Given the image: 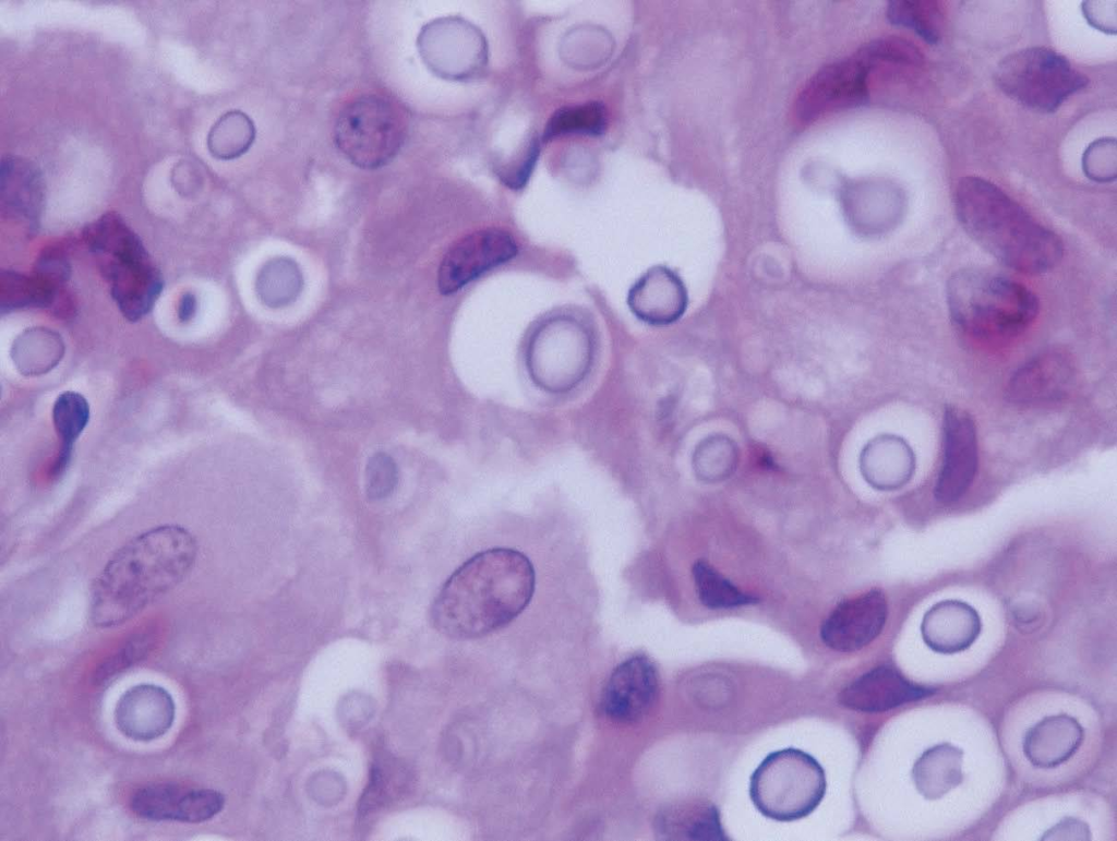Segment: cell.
<instances>
[{"label":"cell","mask_w":1117,"mask_h":841,"mask_svg":"<svg viewBox=\"0 0 1117 841\" xmlns=\"http://www.w3.org/2000/svg\"><path fill=\"white\" fill-rule=\"evenodd\" d=\"M994 81L1008 97L1040 112H1054L1089 83L1065 56L1046 47L1008 55L998 63Z\"/></svg>","instance_id":"ba28073f"},{"label":"cell","mask_w":1117,"mask_h":841,"mask_svg":"<svg viewBox=\"0 0 1117 841\" xmlns=\"http://www.w3.org/2000/svg\"><path fill=\"white\" fill-rule=\"evenodd\" d=\"M1082 725L1068 714L1042 719L1028 730L1023 753L1035 767L1048 769L1071 758L1083 742Z\"/></svg>","instance_id":"44dd1931"},{"label":"cell","mask_w":1117,"mask_h":841,"mask_svg":"<svg viewBox=\"0 0 1117 841\" xmlns=\"http://www.w3.org/2000/svg\"><path fill=\"white\" fill-rule=\"evenodd\" d=\"M657 830L664 839L726 840L717 808L704 801L683 802L663 809Z\"/></svg>","instance_id":"603a6c76"},{"label":"cell","mask_w":1117,"mask_h":841,"mask_svg":"<svg viewBox=\"0 0 1117 841\" xmlns=\"http://www.w3.org/2000/svg\"><path fill=\"white\" fill-rule=\"evenodd\" d=\"M1043 840H1089L1091 832L1088 825L1077 818H1065L1054 825L1043 836Z\"/></svg>","instance_id":"d590c367"},{"label":"cell","mask_w":1117,"mask_h":841,"mask_svg":"<svg viewBox=\"0 0 1117 841\" xmlns=\"http://www.w3.org/2000/svg\"><path fill=\"white\" fill-rule=\"evenodd\" d=\"M1074 367L1066 353L1049 349L1023 363L1010 377L1007 396L1019 405H1042L1059 400L1070 391Z\"/></svg>","instance_id":"e0dca14e"},{"label":"cell","mask_w":1117,"mask_h":841,"mask_svg":"<svg viewBox=\"0 0 1117 841\" xmlns=\"http://www.w3.org/2000/svg\"><path fill=\"white\" fill-rule=\"evenodd\" d=\"M176 720V702L165 687L141 683L125 689L113 709L117 730L134 742L147 743L163 737Z\"/></svg>","instance_id":"9a60e30c"},{"label":"cell","mask_w":1117,"mask_h":841,"mask_svg":"<svg viewBox=\"0 0 1117 841\" xmlns=\"http://www.w3.org/2000/svg\"><path fill=\"white\" fill-rule=\"evenodd\" d=\"M83 239L123 316L130 322L146 316L164 278L140 237L119 214L108 212L85 227Z\"/></svg>","instance_id":"5b68a950"},{"label":"cell","mask_w":1117,"mask_h":841,"mask_svg":"<svg viewBox=\"0 0 1117 841\" xmlns=\"http://www.w3.org/2000/svg\"><path fill=\"white\" fill-rule=\"evenodd\" d=\"M935 689L916 685L891 665L876 666L843 687L839 702L862 712H881L930 696Z\"/></svg>","instance_id":"ac0fdd59"},{"label":"cell","mask_w":1117,"mask_h":841,"mask_svg":"<svg viewBox=\"0 0 1117 841\" xmlns=\"http://www.w3.org/2000/svg\"><path fill=\"white\" fill-rule=\"evenodd\" d=\"M89 417L88 401L76 392L67 391L55 400L52 422L59 440V447L51 467L52 478H59L68 469L74 444L87 426Z\"/></svg>","instance_id":"484cf974"},{"label":"cell","mask_w":1117,"mask_h":841,"mask_svg":"<svg viewBox=\"0 0 1117 841\" xmlns=\"http://www.w3.org/2000/svg\"><path fill=\"white\" fill-rule=\"evenodd\" d=\"M962 757V750L948 743L925 750L912 769L917 791L927 800H937L958 786L963 779Z\"/></svg>","instance_id":"d4e9b609"},{"label":"cell","mask_w":1117,"mask_h":841,"mask_svg":"<svg viewBox=\"0 0 1117 841\" xmlns=\"http://www.w3.org/2000/svg\"><path fill=\"white\" fill-rule=\"evenodd\" d=\"M861 461L864 477L880 490L903 485L915 468V458L908 443L889 434L872 440L864 448Z\"/></svg>","instance_id":"7402d4cb"},{"label":"cell","mask_w":1117,"mask_h":841,"mask_svg":"<svg viewBox=\"0 0 1117 841\" xmlns=\"http://www.w3.org/2000/svg\"><path fill=\"white\" fill-rule=\"evenodd\" d=\"M888 615L884 592L870 589L841 601L820 627V638L830 649L840 652L860 650L882 630Z\"/></svg>","instance_id":"5bb4252c"},{"label":"cell","mask_w":1117,"mask_h":841,"mask_svg":"<svg viewBox=\"0 0 1117 841\" xmlns=\"http://www.w3.org/2000/svg\"><path fill=\"white\" fill-rule=\"evenodd\" d=\"M197 550L193 533L179 525L154 527L129 540L94 582L89 604L94 625L124 623L173 589L192 569Z\"/></svg>","instance_id":"7a4b0ae2"},{"label":"cell","mask_w":1117,"mask_h":841,"mask_svg":"<svg viewBox=\"0 0 1117 841\" xmlns=\"http://www.w3.org/2000/svg\"><path fill=\"white\" fill-rule=\"evenodd\" d=\"M398 483V468L386 453L379 452L370 457L364 471V489L370 501L388 497Z\"/></svg>","instance_id":"1f68e13d"},{"label":"cell","mask_w":1117,"mask_h":841,"mask_svg":"<svg viewBox=\"0 0 1117 841\" xmlns=\"http://www.w3.org/2000/svg\"><path fill=\"white\" fill-rule=\"evenodd\" d=\"M197 301L193 293L182 295L178 305V317L182 323L190 322L196 314Z\"/></svg>","instance_id":"f35d334b"},{"label":"cell","mask_w":1117,"mask_h":841,"mask_svg":"<svg viewBox=\"0 0 1117 841\" xmlns=\"http://www.w3.org/2000/svg\"><path fill=\"white\" fill-rule=\"evenodd\" d=\"M659 694V676L646 656H633L620 663L603 689L601 710L618 724L641 721L653 708Z\"/></svg>","instance_id":"4fadbf2b"},{"label":"cell","mask_w":1117,"mask_h":841,"mask_svg":"<svg viewBox=\"0 0 1117 841\" xmlns=\"http://www.w3.org/2000/svg\"><path fill=\"white\" fill-rule=\"evenodd\" d=\"M407 128L406 113L396 101L383 95L365 94L339 111L334 125V142L352 165L377 169L399 153Z\"/></svg>","instance_id":"52a82bcc"},{"label":"cell","mask_w":1117,"mask_h":841,"mask_svg":"<svg viewBox=\"0 0 1117 841\" xmlns=\"http://www.w3.org/2000/svg\"><path fill=\"white\" fill-rule=\"evenodd\" d=\"M466 22L445 17L431 21L420 31L417 47L424 64L436 75L461 80L471 69L475 46Z\"/></svg>","instance_id":"2e32d148"},{"label":"cell","mask_w":1117,"mask_h":841,"mask_svg":"<svg viewBox=\"0 0 1117 841\" xmlns=\"http://www.w3.org/2000/svg\"><path fill=\"white\" fill-rule=\"evenodd\" d=\"M944 459L935 496L944 504L954 503L971 486L977 471L976 428L965 410L949 406L942 420Z\"/></svg>","instance_id":"7c38bea8"},{"label":"cell","mask_w":1117,"mask_h":841,"mask_svg":"<svg viewBox=\"0 0 1117 841\" xmlns=\"http://www.w3.org/2000/svg\"><path fill=\"white\" fill-rule=\"evenodd\" d=\"M826 774L809 754L784 748L770 753L750 777L749 795L756 808L777 821L812 814L826 793Z\"/></svg>","instance_id":"8992f818"},{"label":"cell","mask_w":1117,"mask_h":841,"mask_svg":"<svg viewBox=\"0 0 1117 841\" xmlns=\"http://www.w3.org/2000/svg\"><path fill=\"white\" fill-rule=\"evenodd\" d=\"M954 208L965 232L1014 271L1046 273L1062 257L1058 236L988 180L975 176L963 178L956 189Z\"/></svg>","instance_id":"3957f363"},{"label":"cell","mask_w":1117,"mask_h":841,"mask_svg":"<svg viewBox=\"0 0 1117 841\" xmlns=\"http://www.w3.org/2000/svg\"><path fill=\"white\" fill-rule=\"evenodd\" d=\"M608 124V109L601 101L590 100L563 106L548 119L541 141L547 143L569 135L597 137L605 133Z\"/></svg>","instance_id":"4316f807"},{"label":"cell","mask_w":1117,"mask_h":841,"mask_svg":"<svg viewBox=\"0 0 1117 841\" xmlns=\"http://www.w3.org/2000/svg\"><path fill=\"white\" fill-rule=\"evenodd\" d=\"M539 141L537 139L530 140L525 153L518 156L517 161L511 165L507 170L499 172L505 185L514 190L525 187L539 156Z\"/></svg>","instance_id":"e575fe53"},{"label":"cell","mask_w":1117,"mask_h":841,"mask_svg":"<svg viewBox=\"0 0 1117 841\" xmlns=\"http://www.w3.org/2000/svg\"><path fill=\"white\" fill-rule=\"evenodd\" d=\"M63 286L33 273L25 276L15 272H2L0 283L1 311L39 307H60Z\"/></svg>","instance_id":"83f0119b"},{"label":"cell","mask_w":1117,"mask_h":841,"mask_svg":"<svg viewBox=\"0 0 1117 841\" xmlns=\"http://www.w3.org/2000/svg\"><path fill=\"white\" fill-rule=\"evenodd\" d=\"M887 17L893 25L913 29L930 45L940 38L942 13L938 1H889Z\"/></svg>","instance_id":"4dcf8cb0"},{"label":"cell","mask_w":1117,"mask_h":841,"mask_svg":"<svg viewBox=\"0 0 1117 841\" xmlns=\"http://www.w3.org/2000/svg\"><path fill=\"white\" fill-rule=\"evenodd\" d=\"M130 806L142 819L200 824L211 820L223 810L225 796L209 788L160 782L137 789L131 797Z\"/></svg>","instance_id":"8fae6325"},{"label":"cell","mask_w":1117,"mask_h":841,"mask_svg":"<svg viewBox=\"0 0 1117 841\" xmlns=\"http://www.w3.org/2000/svg\"><path fill=\"white\" fill-rule=\"evenodd\" d=\"M2 203L9 213L34 224L43 205V181L39 170L19 157L3 158L1 166Z\"/></svg>","instance_id":"cb8c5ba5"},{"label":"cell","mask_w":1117,"mask_h":841,"mask_svg":"<svg viewBox=\"0 0 1117 841\" xmlns=\"http://www.w3.org/2000/svg\"><path fill=\"white\" fill-rule=\"evenodd\" d=\"M1113 3L1114 1L1110 4L1106 1H1084L1083 12L1090 24L1095 26L1097 29L1115 34L1116 13L1109 14V7Z\"/></svg>","instance_id":"8d00e7d4"},{"label":"cell","mask_w":1117,"mask_h":841,"mask_svg":"<svg viewBox=\"0 0 1117 841\" xmlns=\"http://www.w3.org/2000/svg\"><path fill=\"white\" fill-rule=\"evenodd\" d=\"M632 312L650 325H668L680 320L688 304L682 278L671 268L657 265L648 269L630 288L627 298Z\"/></svg>","instance_id":"d6986e66"},{"label":"cell","mask_w":1117,"mask_h":841,"mask_svg":"<svg viewBox=\"0 0 1117 841\" xmlns=\"http://www.w3.org/2000/svg\"><path fill=\"white\" fill-rule=\"evenodd\" d=\"M514 237L499 228L476 230L457 240L443 256L437 272L442 295H452L516 256Z\"/></svg>","instance_id":"30bf717a"},{"label":"cell","mask_w":1117,"mask_h":841,"mask_svg":"<svg viewBox=\"0 0 1117 841\" xmlns=\"http://www.w3.org/2000/svg\"><path fill=\"white\" fill-rule=\"evenodd\" d=\"M1116 140L1104 137L1094 141L1085 149L1082 167L1088 178L1107 182L1116 178Z\"/></svg>","instance_id":"d6a6232c"},{"label":"cell","mask_w":1117,"mask_h":841,"mask_svg":"<svg viewBox=\"0 0 1117 841\" xmlns=\"http://www.w3.org/2000/svg\"><path fill=\"white\" fill-rule=\"evenodd\" d=\"M1012 614L1020 630L1032 632L1041 622L1040 611L1031 605L1017 606Z\"/></svg>","instance_id":"74e56055"},{"label":"cell","mask_w":1117,"mask_h":841,"mask_svg":"<svg viewBox=\"0 0 1117 841\" xmlns=\"http://www.w3.org/2000/svg\"><path fill=\"white\" fill-rule=\"evenodd\" d=\"M151 640L146 635L139 634L131 637L125 645L97 672V681L100 683L112 680L129 666L139 662L145 657Z\"/></svg>","instance_id":"836d02e7"},{"label":"cell","mask_w":1117,"mask_h":841,"mask_svg":"<svg viewBox=\"0 0 1117 841\" xmlns=\"http://www.w3.org/2000/svg\"><path fill=\"white\" fill-rule=\"evenodd\" d=\"M869 69L854 57L822 67L801 91L796 116L804 122L824 115L865 105L869 98Z\"/></svg>","instance_id":"9c48e42d"},{"label":"cell","mask_w":1117,"mask_h":841,"mask_svg":"<svg viewBox=\"0 0 1117 841\" xmlns=\"http://www.w3.org/2000/svg\"><path fill=\"white\" fill-rule=\"evenodd\" d=\"M981 628V618L974 608L963 601L945 600L925 613L921 634L933 651L952 654L968 649L978 637Z\"/></svg>","instance_id":"ffe728a7"},{"label":"cell","mask_w":1117,"mask_h":841,"mask_svg":"<svg viewBox=\"0 0 1117 841\" xmlns=\"http://www.w3.org/2000/svg\"><path fill=\"white\" fill-rule=\"evenodd\" d=\"M946 297L954 325L985 341L1019 336L1038 313V300L1026 286L985 269L958 271L948 280Z\"/></svg>","instance_id":"277c9868"},{"label":"cell","mask_w":1117,"mask_h":841,"mask_svg":"<svg viewBox=\"0 0 1117 841\" xmlns=\"http://www.w3.org/2000/svg\"><path fill=\"white\" fill-rule=\"evenodd\" d=\"M535 569L523 553L494 548L460 565L436 596L434 627L455 639H475L517 617L535 591Z\"/></svg>","instance_id":"6da1fadb"},{"label":"cell","mask_w":1117,"mask_h":841,"mask_svg":"<svg viewBox=\"0 0 1117 841\" xmlns=\"http://www.w3.org/2000/svg\"><path fill=\"white\" fill-rule=\"evenodd\" d=\"M254 139L255 127L251 118L240 110H231L214 123L207 145L215 158L230 160L247 153Z\"/></svg>","instance_id":"f1b7e54d"},{"label":"cell","mask_w":1117,"mask_h":841,"mask_svg":"<svg viewBox=\"0 0 1117 841\" xmlns=\"http://www.w3.org/2000/svg\"><path fill=\"white\" fill-rule=\"evenodd\" d=\"M693 578L697 597L708 609H732L758 602L757 597L742 591L705 560L694 563Z\"/></svg>","instance_id":"f546056e"}]
</instances>
